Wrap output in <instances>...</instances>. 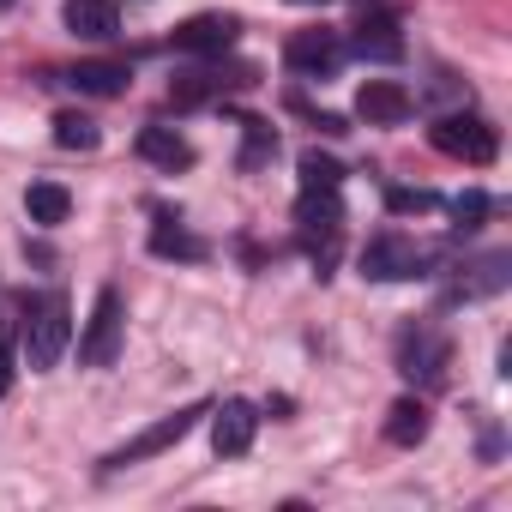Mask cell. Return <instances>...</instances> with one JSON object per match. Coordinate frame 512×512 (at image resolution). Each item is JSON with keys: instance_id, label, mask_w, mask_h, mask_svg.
<instances>
[{"instance_id": "obj_1", "label": "cell", "mask_w": 512, "mask_h": 512, "mask_svg": "<svg viewBox=\"0 0 512 512\" xmlns=\"http://www.w3.org/2000/svg\"><path fill=\"white\" fill-rule=\"evenodd\" d=\"M67 344H73V314H67L61 296H43L31 308V320H25V368L31 374H49L67 356Z\"/></svg>"}, {"instance_id": "obj_2", "label": "cell", "mask_w": 512, "mask_h": 512, "mask_svg": "<svg viewBox=\"0 0 512 512\" xmlns=\"http://www.w3.org/2000/svg\"><path fill=\"white\" fill-rule=\"evenodd\" d=\"M428 139H434V151H446L458 163H494L500 157V133L482 115H440L428 127Z\"/></svg>"}, {"instance_id": "obj_3", "label": "cell", "mask_w": 512, "mask_h": 512, "mask_svg": "<svg viewBox=\"0 0 512 512\" xmlns=\"http://www.w3.org/2000/svg\"><path fill=\"white\" fill-rule=\"evenodd\" d=\"M121 326H127V314H121V290H97V302H91V320H85V338H79V362L85 368H109L115 356H121Z\"/></svg>"}, {"instance_id": "obj_4", "label": "cell", "mask_w": 512, "mask_h": 512, "mask_svg": "<svg viewBox=\"0 0 512 512\" xmlns=\"http://www.w3.org/2000/svg\"><path fill=\"white\" fill-rule=\"evenodd\" d=\"M205 410H211V404H187V410H175V416L151 422L145 434H133V440H127L121 452H109L103 464H109V470H121V464H139V458H157V452H169L175 440H187V434L199 428V416H205Z\"/></svg>"}, {"instance_id": "obj_5", "label": "cell", "mask_w": 512, "mask_h": 512, "mask_svg": "<svg viewBox=\"0 0 512 512\" xmlns=\"http://www.w3.org/2000/svg\"><path fill=\"white\" fill-rule=\"evenodd\" d=\"M422 272V247L410 235H374L362 247V278L374 284H392V278H416Z\"/></svg>"}, {"instance_id": "obj_6", "label": "cell", "mask_w": 512, "mask_h": 512, "mask_svg": "<svg viewBox=\"0 0 512 512\" xmlns=\"http://www.w3.org/2000/svg\"><path fill=\"white\" fill-rule=\"evenodd\" d=\"M253 434H260V410H253L247 398H223L211 410V446H217V458H241L253 446Z\"/></svg>"}, {"instance_id": "obj_7", "label": "cell", "mask_w": 512, "mask_h": 512, "mask_svg": "<svg viewBox=\"0 0 512 512\" xmlns=\"http://www.w3.org/2000/svg\"><path fill=\"white\" fill-rule=\"evenodd\" d=\"M410 109H416V97H410L398 79H368V85L356 91V115H362L368 127H398V121H410Z\"/></svg>"}, {"instance_id": "obj_8", "label": "cell", "mask_w": 512, "mask_h": 512, "mask_svg": "<svg viewBox=\"0 0 512 512\" xmlns=\"http://www.w3.org/2000/svg\"><path fill=\"white\" fill-rule=\"evenodd\" d=\"M235 31H241L235 13H199V19L175 25V49H181V55H223V49L235 43Z\"/></svg>"}, {"instance_id": "obj_9", "label": "cell", "mask_w": 512, "mask_h": 512, "mask_svg": "<svg viewBox=\"0 0 512 512\" xmlns=\"http://www.w3.org/2000/svg\"><path fill=\"white\" fill-rule=\"evenodd\" d=\"M284 61H290L296 73H314V79H326V73H338V61H344V43H338L332 31H296V37H290V49H284Z\"/></svg>"}, {"instance_id": "obj_10", "label": "cell", "mask_w": 512, "mask_h": 512, "mask_svg": "<svg viewBox=\"0 0 512 512\" xmlns=\"http://www.w3.org/2000/svg\"><path fill=\"white\" fill-rule=\"evenodd\" d=\"M296 223H302V241L308 247H332L338 241V229H344V205H338V193H308L302 187V199H296Z\"/></svg>"}, {"instance_id": "obj_11", "label": "cell", "mask_w": 512, "mask_h": 512, "mask_svg": "<svg viewBox=\"0 0 512 512\" xmlns=\"http://www.w3.org/2000/svg\"><path fill=\"white\" fill-rule=\"evenodd\" d=\"M446 356H452L446 338H434V332H422V326L398 338V368H404L410 380H440V374H446Z\"/></svg>"}, {"instance_id": "obj_12", "label": "cell", "mask_w": 512, "mask_h": 512, "mask_svg": "<svg viewBox=\"0 0 512 512\" xmlns=\"http://www.w3.org/2000/svg\"><path fill=\"white\" fill-rule=\"evenodd\" d=\"M61 19H67V31H73V37H85V43H109V37L121 31L115 0H67Z\"/></svg>"}, {"instance_id": "obj_13", "label": "cell", "mask_w": 512, "mask_h": 512, "mask_svg": "<svg viewBox=\"0 0 512 512\" xmlns=\"http://www.w3.org/2000/svg\"><path fill=\"white\" fill-rule=\"evenodd\" d=\"M356 55H362V61H404L398 19H392V13H368V19L356 25Z\"/></svg>"}, {"instance_id": "obj_14", "label": "cell", "mask_w": 512, "mask_h": 512, "mask_svg": "<svg viewBox=\"0 0 512 512\" xmlns=\"http://www.w3.org/2000/svg\"><path fill=\"white\" fill-rule=\"evenodd\" d=\"M127 61H79L73 73H67V85L73 91H85V97H121L127 91Z\"/></svg>"}, {"instance_id": "obj_15", "label": "cell", "mask_w": 512, "mask_h": 512, "mask_svg": "<svg viewBox=\"0 0 512 512\" xmlns=\"http://www.w3.org/2000/svg\"><path fill=\"white\" fill-rule=\"evenodd\" d=\"M139 157L175 175V169H187V163H193V145H187L175 127H139Z\"/></svg>"}, {"instance_id": "obj_16", "label": "cell", "mask_w": 512, "mask_h": 512, "mask_svg": "<svg viewBox=\"0 0 512 512\" xmlns=\"http://www.w3.org/2000/svg\"><path fill=\"white\" fill-rule=\"evenodd\" d=\"M386 440L392 446H422L428 440V404L422 398H398L386 410Z\"/></svg>"}, {"instance_id": "obj_17", "label": "cell", "mask_w": 512, "mask_h": 512, "mask_svg": "<svg viewBox=\"0 0 512 512\" xmlns=\"http://www.w3.org/2000/svg\"><path fill=\"white\" fill-rule=\"evenodd\" d=\"M25 211H31V223L55 229V223H67V211H73V193H67L61 181H31V193H25Z\"/></svg>"}, {"instance_id": "obj_18", "label": "cell", "mask_w": 512, "mask_h": 512, "mask_svg": "<svg viewBox=\"0 0 512 512\" xmlns=\"http://www.w3.org/2000/svg\"><path fill=\"white\" fill-rule=\"evenodd\" d=\"M55 145H61V151H97V145H103V133H97V121H91V115L61 109V115H55Z\"/></svg>"}, {"instance_id": "obj_19", "label": "cell", "mask_w": 512, "mask_h": 512, "mask_svg": "<svg viewBox=\"0 0 512 512\" xmlns=\"http://www.w3.org/2000/svg\"><path fill=\"white\" fill-rule=\"evenodd\" d=\"M296 169H302V187H308V193H338V187H344V163L326 157V151H302Z\"/></svg>"}, {"instance_id": "obj_20", "label": "cell", "mask_w": 512, "mask_h": 512, "mask_svg": "<svg viewBox=\"0 0 512 512\" xmlns=\"http://www.w3.org/2000/svg\"><path fill=\"white\" fill-rule=\"evenodd\" d=\"M151 253H157V260H205V241L187 235V229L157 223V229H151Z\"/></svg>"}, {"instance_id": "obj_21", "label": "cell", "mask_w": 512, "mask_h": 512, "mask_svg": "<svg viewBox=\"0 0 512 512\" xmlns=\"http://www.w3.org/2000/svg\"><path fill=\"white\" fill-rule=\"evenodd\" d=\"M217 85H223V79H211V73H175V79H169V103H175V109H199V103L217 97Z\"/></svg>"}, {"instance_id": "obj_22", "label": "cell", "mask_w": 512, "mask_h": 512, "mask_svg": "<svg viewBox=\"0 0 512 512\" xmlns=\"http://www.w3.org/2000/svg\"><path fill=\"white\" fill-rule=\"evenodd\" d=\"M434 205H440L434 187H386V211L392 217H428Z\"/></svg>"}, {"instance_id": "obj_23", "label": "cell", "mask_w": 512, "mask_h": 512, "mask_svg": "<svg viewBox=\"0 0 512 512\" xmlns=\"http://www.w3.org/2000/svg\"><path fill=\"white\" fill-rule=\"evenodd\" d=\"M272 151H278V133H272L266 121H247V151H241V169H260Z\"/></svg>"}, {"instance_id": "obj_24", "label": "cell", "mask_w": 512, "mask_h": 512, "mask_svg": "<svg viewBox=\"0 0 512 512\" xmlns=\"http://www.w3.org/2000/svg\"><path fill=\"white\" fill-rule=\"evenodd\" d=\"M452 217H458V229H476V223L488 217V193H482V187L458 193V199H452Z\"/></svg>"}, {"instance_id": "obj_25", "label": "cell", "mask_w": 512, "mask_h": 512, "mask_svg": "<svg viewBox=\"0 0 512 512\" xmlns=\"http://www.w3.org/2000/svg\"><path fill=\"white\" fill-rule=\"evenodd\" d=\"M13 362H19V350L0 344V398H7V386H13Z\"/></svg>"}, {"instance_id": "obj_26", "label": "cell", "mask_w": 512, "mask_h": 512, "mask_svg": "<svg viewBox=\"0 0 512 512\" xmlns=\"http://www.w3.org/2000/svg\"><path fill=\"white\" fill-rule=\"evenodd\" d=\"M290 7H326V0H290Z\"/></svg>"}]
</instances>
